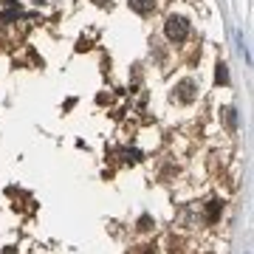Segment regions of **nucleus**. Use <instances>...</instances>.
Returning a JSON list of instances; mask_svg holds the SVG:
<instances>
[{
    "label": "nucleus",
    "mask_w": 254,
    "mask_h": 254,
    "mask_svg": "<svg viewBox=\"0 0 254 254\" xmlns=\"http://www.w3.org/2000/svg\"><path fill=\"white\" fill-rule=\"evenodd\" d=\"M124 158L136 164V161H141V153H138V150H127V153H124Z\"/></svg>",
    "instance_id": "nucleus-5"
},
{
    "label": "nucleus",
    "mask_w": 254,
    "mask_h": 254,
    "mask_svg": "<svg viewBox=\"0 0 254 254\" xmlns=\"http://www.w3.org/2000/svg\"><path fill=\"white\" fill-rule=\"evenodd\" d=\"M175 96H178L181 102H192V99H195V82H192V79L178 82V88H175Z\"/></svg>",
    "instance_id": "nucleus-2"
},
{
    "label": "nucleus",
    "mask_w": 254,
    "mask_h": 254,
    "mask_svg": "<svg viewBox=\"0 0 254 254\" xmlns=\"http://www.w3.org/2000/svg\"><path fill=\"white\" fill-rule=\"evenodd\" d=\"M130 9L138 14H150L156 9V0H130Z\"/></svg>",
    "instance_id": "nucleus-3"
},
{
    "label": "nucleus",
    "mask_w": 254,
    "mask_h": 254,
    "mask_svg": "<svg viewBox=\"0 0 254 254\" xmlns=\"http://www.w3.org/2000/svg\"><path fill=\"white\" fill-rule=\"evenodd\" d=\"M226 121H229V127H237V116H234V110H232V107L226 110Z\"/></svg>",
    "instance_id": "nucleus-6"
},
{
    "label": "nucleus",
    "mask_w": 254,
    "mask_h": 254,
    "mask_svg": "<svg viewBox=\"0 0 254 254\" xmlns=\"http://www.w3.org/2000/svg\"><path fill=\"white\" fill-rule=\"evenodd\" d=\"M164 31H167V40L170 42H184L189 37V20L181 17V14H173V17H167Z\"/></svg>",
    "instance_id": "nucleus-1"
},
{
    "label": "nucleus",
    "mask_w": 254,
    "mask_h": 254,
    "mask_svg": "<svg viewBox=\"0 0 254 254\" xmlns=\"http://www.w3.org/2000/svg\"><path fill=\"white\" fill-rule=\"evenodd\" d=\"M215 79L220 82V85H226V82H229V71H226V65H223V62L217 65V74H215Z\"/></svg>",
    "instance_id": "nucleus-4"
},
{
    "label": "nucleus",
    "mask_w": 254,
    "mask_h": 254,
    "mask_svg": "<svg viewBox=\"0 0 254 254\" xmlns=\"http://www.w3.org/2000/svg\"><path fill=\"white\" fill-rule=\"evenodd\" d=\"M94 3H96V6H105L107 0H94Z\"/></svg>",
    "instance_id": "nucleus-8"
},
{
    "label": "nucleus",
    "mask_w": 254,
    "mask_h": 254,
    "mask_svg": "<svg viewBox=\"0 0 254 254\" xmlns=\"http://www.w3.org/2000/svg\"><path fill=\"white\" fill-rule=\"evenodd\" d=\"M138 229H150V217H147V215H144V217L138 220Z\"/></svg>",
    "instance_id": "nucleus-7"
},
{
    "label": "nucleus",
    "mask_w": 254,
    "mask_h": 254,
    "mask_svg": "<svg viewBox=\"0 0 254 254\" xmlns=\"http://www.w3.org/2000/svg\"><path fill=\"white\" fill-rule=\"evenodd\" d=\"M34 3H37V6H40V3H48V0H34Z\"/></svg>",
    "instance_id": "nucleus-9"
}]
</instances>
